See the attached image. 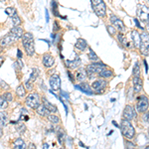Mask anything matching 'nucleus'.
Listing matches in <instances>:
<instances>
[{"label": "nucleus", "instance_id": "nucleus-48", "mask_svg": "<svg viewBox=\"0 0 149 149\" xmlns=\"http://www.w3.org/2000/svg\"><path fill=\"white\" fill-rule=\"evenodd\" d=\"M143 63H144V67H145V72L147 73V72H148V65H147V62H146V60H144Z\"/></svg>", "mask_w": 149, "mask_h": 149}, {"label": "nucleus", "instance_id": "nucleus-30", "mask_svg": "<svg viewBox=\"0 0 149 149\" xmlns=\"http://www.w3.org/2000/svg\"><path fill=\"white\" fill-rule=\"evenodd\" d=\"M133 74L134 77L140 78V67H139V62H136L133 67Z\"/></svg>", "mask_w": 149, "mask_h": 149}, {"label": "nucleus", "instance_id": "nucleus-17", "mask_svg": "<svg viewBox=\"0 0 149 149\" xmlns=\"http://www.w3.org/2000/svg\"><path fill=\"white\" fill-rule=\"evenodd\" d=\"M81 59H80V57H76L74 58V60H72V61H66V66L68 67L69 69H76V68H78L79 66L81 65Z\"/></svg>", "mask_w": 149, "mask_h": 149}, {"label": "nucleus", "instance_id": "nucleus-3", "mask_svg": "<svg viewBox=\"0 0 149 149\" xmlns=\"http://www.w3.org/2000/svg\"><path fill=\"white\" fill-rule=\"evenodd\" d=\"M120 129H121L122 134L128 139L133 138V136L135 135V129H134L132 124L129 122V120H127V119H123V120L121 121Z\"/></svg>", "mask_w": 149, "mask_h": 149}, {"label": "nucleus", "instance_id": "nucleus-33", "mask_svg": "<svg viewBox=\"0 0 149 149\" xmlns=\"http://www.w3.org/2000/svg\"><path fill=\"white\" fill-rule=\"evenodd\" d=\"M38 74H39V71H38L36 68H33L32 69V74H31V76H30V79H29V81H34L36 79H37V77H38Z\"/></svg>", "mask_w": 149, "mask_h": 149}, {"label": "nucleus", "instance_id": "nucleus-22", "mask_svg": "<svg viewBox=\"0 0 149 149\" xmlns=\"http://www.w3.org/2000/svg\"><path fill=\"white\" fill-rule=\"evenodd\" d=\"M42 100H43V104L45 105V107H46L50 112H56L57 111V107L55 104H52V103L50 102L48 100H46L45 97L43 98Z\"/></svg>", "mask_w": 149, "mask_h": 149}, {"label": "nucleus", "instance_id": "nucleus-46", "mask_svg": "<svg viewBox=\"0 0 149 149\" xmlns=\"http://www.w3.org/2000/svg\"><path fill=\"white\" fill-rule=\"evenodd\" d=\"M17 57H18V59H22V57H23V54H22V52H21V50H17Z\"/></svg>", "mask_w": 149, "mask_h": 149}, {"label": "nucleus", "instance_id": "nucleus-15", "mask_svg": "<svg viewBox=\"0 0 149 149\" xmlns=\"http://www.w3.org/2000/svg\"><path fill=\"white\" fill-rule=\"evenodd\" d=\"M107 81L104 80H97V81H93V85H92L93 90L98 91V92L104 90V88H107Z\"/></svg>", "mask_w": 149, "mask_h": 149}, {"label": "nucleus", "instance_id": "nucleus-57", "mask_svg": "<svg viewBox=\"0 0 149 149\" xmlns=\"http://www.w3.org/2000/svg\"><path fill=\"white\" fill-rule=\"evenodd\" d=\"M0 1H1V2H4V1H5V0H0Z\"/></svg>", "mask_w": 149, "mask_h": 149}, {"label": "nucleus", "instance_id": "nucleus-16", "mask_svg": "<svg viewBox=\"0 0 149 149\" xmlns=\"http://www.w3.org/2000/svg\"><path fill=\"white\" fill-rule=\"evenodd\" d=\"M131 38H132V41H133V45L134 47L136 48H139L140 47V43H141V36L139 34L138 31L136 30H133L131 32Z\"/></svg>", "mask_w": 149, "mask_h": 149}, {"label": "nucleus", "instance_id": "nucleus-52", "mask_svg": "<svg viewBox=\"0 0 149 149\" xmlns=\"http://www.w3.org/2000/svg\"><path fill=\"white\" fill-rule=\"evenodd\" d=\"M43 149H49V145H48L47 143H45L44 145H43Z\"/></svg>", "mask_w": 149, "mask_h": 149}, {"label": "nucleus", "instance_id": "nucleus-60", "mask_svg": "<svg viewBox=\"0 0 149 149\" xmlns=\"http://www.w3.org/2000/svg\"><path fill=\"white\" fill-rule=\"evenodd\" d=\"M61 149H62V148H61Z\"/></svg>", "mask_w": 149, "mask_h": 149}, {"label": "nucleus", "instance_id": "nucleus-55", "mask_svg": "<svg viewBox=\"0 0 149 149\" xmlns=\"http://www.w3.org/2000/svg\"><path fill=\"white\" fill-rule=\"evenodd\" d=\"M80 145L81 146V147H86V146L84 145V143H83V142H81V141H80Z\"/></svg>", "mask_w": 149, "mask_h": 149}, {"label": "nucleus", "instance_id": "nucleus-42", "mask_svg": "<svg viewBox=\"0 0 149 149\" xmlns=\"http://www.w3.org/2000/svg\"><path fill=\"white\" fill-rule=\"evenodd\" d=\"M53 30H54V32L60 30V26H59V24H58L57 21H55V22H54V27H53Z\"/></svg>", "mask_w": 149, "mask_h": 149}, {"label": "nucleus", "instance_id": "nucleus-56", "mask_svg": "<svg viewBox=\"0 0 149 149\" xmlns=\"http://www.w3.org/2000/svg\"><path fill=\"white\" fill-rule=\"evenodd\" d=\"M1 136H2V129L0 128V137H1Z\"/></svg>", "mask_w": 149, "mask_h": 149}, {"label": "nucleus", "instance_id": "nucleus-31", "mask_svg": "<svg viewBox=\"0 0 149 149\" xmlns=\"http://www.w3.org/2000/svg\"><path fill=\"white\" fill-rule=\"evenodd\" d=\"M48 119H49L50 122H52V123H55V124H58L60 122V118L57 116L56 114H50V115H48Z\"/></svg>", "mask_w": 149, "mask_h": 149}, {"label": "nucleus", "instance_id": "nucleus-59", "mask_svg": "<svg viewBox=\"0 0 149 149\" xmlns=\"http://www.w3.org/2000/svg\"><path fill=\"white\" fill-rule=\"evenodd\" d=\"M0 52H1V51H0Z\"/></svg>", "mask_w": 149, "mask_h": 149}, {"label": "nucleus", "instance_id": "nucleus-18", "mask_svg": "<svg viewBox=\"0 0 149 149\" xmlns=\"http://www.w3.org/2000/svg\"><path fill=\"white\" fill-rule=\"evenodd\" d=\"M132 83H133V88L136 93H139L142 90V80H141L140 78H138V77H133Z\"/></svg>", "mask_w": 149, "mask_h": 149}, {"label": "nucleus", "instance_id": "nucleus-50", "mask_svg": "<svg viewBox=\"0 0 149 149\" xmlns=\"http://www.w3.org/2000/svg\"><path fill=\"white\" fill-rule=\"evenodd\" d=\"M68 77H69V79H71L72 83H74V79H73V76H72V74L70 73V72H68Z\"/></svg>", "mask_w": 149, "mask_h": 149}, {"label": "nucleus", "instance_id": "nucleus-19", "mask_svg": "<svg viewBox=\"0 0 149 149\" xmlns=\"http://www.w3.org/2000/svg\"><path fill=\"white\" fill-rule=\"evenodd\" d=\"M74 46H76V48L79 51H85L86 48L88 47V42L85 39H83V38H80V39L77 40Z\"/></svg>", "mask_w": 149, "mask_h": 149}, {"label": "nucleus", "instance_id": "nucleus-1", "mask_svg": "<svg viewBox=\"0 0 149 149\" xmlns=\"http://www.w3.org/2000/svg\"><path fill=\"white\" fill-rule=\"evenodd\" d=\"M22 44L28 56H33L35 53V44L34 38L31 33H24L22 37Z\"/></svg>", "mask_w": 149, "mask_h": 149}, {"label": "nucleus", "instance_id": "nucleus-53", "mask_svg": "<svg viewBox=\"0 0 149 149\" xmlns=\"http://www.w3.org/2000/svg\"><path fill=\"white\" fill-rule=\"evenodd\" d=\"M112 124H113L114 126H117V127H119V126H118V124H117V123H116V122H115V121H112Z\"/></svg>", "mask_w": 149, "mask_h": 149}, {"label": "nucleus", "instance_id": "nucleus-35", "mask_svg": "<svg viewBox=\"0 0 149 149\" xmlns=\"http://www.w3.org/2000/svg\"><path fill=\"white\" fill-rule=\"evenodd\" d=\"M7 119H8V116H7V113H5V112L2 111L1 113H0V121L2 122V124H6L7 122Z\"/></svg>", "mask_w": 149, "mask_h": 149}, {"label": "nucleus", "instance_id": "nucleus-9", "mask_svg": "<svg viewBox=\"0 0 149 149\" xmlns=\"http://www.w3.org/2000/svg\"><path fill=\"white\" fill-rule=\"evenodd\" d=\"M109 19H110V22L112 23V25L114 26L117 31H119L120 33H123L124 31H125V25L122 22V20H120L117 16L112 14V15H110Z\"/></svg>", "mask_w": 149, "mask_h": 149}, {"label": "nucleus", "instance_id": "nucleus-38", "mask_svg": "<svg viewBox=\"0 0 149 149\" xmlns=\"http://www.w3.org/2000/svg\"><path fill=\"white\" fill-rule=\"evenodd\" d=\"M7 102H6L3 97H0V107H3V109L7 107Z\"/></svg>", "mask_w": 149, "mask_h": 149}, {"label": "nucleus", "instance_id": "nucleus-5", "mask_svg": "<svg viewBox=\"0 0 149 149\" xmlns=\"http://www.w3.org/2000/svg\"><path fill=\"white\" fill-rule=\"evenodd\" d=\"M40 102H41V98L39 97L38 93H30L29 95H27L26 97V100H25V103L28 107L32 109H36L40 105Z\"/></svg>", "mask_w": 149, "mask_h": 149}, {"label": "nucleus", "instance_id": "nucleus-10", "mask_svg": "<svg viewBox=\"0 0 149 149\" xmlns=\"http://www.w3.org/2000/svg\"><path fill=\"white\" fill-rule=\"evenodd\" d=\"M16 38L14 36H12L10 33H8L7 35L3 36V37L0 39V48H6L8 47L9 45H11L13 42H15Z\"/></svg>", "mask_w": 149, "mask_h": 149}, {"label": "nucleus", "instance_id": "nucleus-24", "mask_svg": "<svg viewBox=\"0 0 149 149\" xmlns=\"http://www.w3.org/2000/svg\"><path fill=\"white\" fill-rule=\"evenodd\" d=\"M14 149H26V144L22 138H17L13 143Z\"/></svg>", "mask_w": 149, "mask_h": 149}, {"label": "nucleus", "instance_id": "nucleus-13", "mask_svg": "<svg viewBox=\"0 0 149 149\" xmlns=\"http://www.w3.org/2000/svg\"><path fill=\"white\" fill-rule=\"evenodd\" d=\"M42 62L46 68H52L55 64V59L51 54H44L42 58Z\"/></svg>", "mask_w": 149, "mask_h": 149}, {"label": "nucleus", "instance_id": "nucleus-39", "mask_svg": "<svg viewBox=\"0 0 149 149\" xmlns=\"http://www.w3.org/2000/svg\"><path fill=\"white\" fill-rule=\"evenodd\" d=\"M25 86H26V90L27 91H31L33 88L32 84H31V81H29V80L25 81Z\"/></svg>", "mask_w": 149, "mask_h": 149}, {"label": "nucleus", "instance_id": "nucleus-28", "mask_svg": "<svg viewBox=\"0 0 149 149\" xmlns=\"http://www.w3.org/2000/svg\"><path fill=\"white\" fill-rule=\"evenodd\" d=\"M12 23H13V25H14V27H16V26H20V24H21V19L20 17H19V15L17 13H15L13 16H12Z\"/></svg>", "mask_w": 149, "mask_h": 149}, {"label": "nucleus", "instance_id": "nucleus-40", "mask_svg": "<svg viewBox=\"0 0 149 149\" xmlns=\"http://www.w3.org/2000/svg\"><path fill=\"white\" fill-rule=\"evenodd\" d=\"M17 130L19 132H23L24 130H25V125H24L23 123H19L17 125Z\"/></svg>", "mask_w": 149, "mask_h": 149}, {"label": "nucleus", "instance_id": "nucleus-21", "mask_svg": "<svg viewBox=\"0 0 149 149\" xmlns=\"http://www.w3.org/2000/svg\"><path fill=\"white\" fill-rule=\"evenodd\" d=\"M76 88H79V90L81 91L83 93H88V95H93L92 90L90 88L88 84H86V83H81L80 85L76 86Z\"/></svg>", "mask_w": 149, "mask_h": 149}, {"label": "nucleus", "instance_id": "nucleus-34", "mask_svg": "<svg viewBox=\"0 0 149 149\" xmlns=\"http://www.w3.org/2000/svg\"><path fill=\"white\" fill-rule=\"evenodd\" d=\"M5 13L8 16L12 17V16H13L14 14L16 13V10H15V8H14V7H7V8L5 9Z\"/></svg>", "mask_w": 149, "mask_h": 149}, {"label": "nucleus", "instance_id": "nucleus-23", "mask_svg": "<svg viewBox=\"0 0 149 149\" xmlns=\"http://www.w3.org/2000/svg\"><path fill=\"white\" fill-rule=\"evenodd\" d=\"M36 111H37V113L41 115V116H48V115H50V111L45 107L44 104H40L39 107L36 109Z\"/></svg>", "mask_w": 149, "mask_h": 149}, {"label": "nucleus", "instance_id": "nucleus-7", "mask_svg": "<svg viewBox=\"0 0 149 149\" xmlns=\"http://www.w3.org/2000/svg\"><path fill=\"white\" fill-rule=\"evenodd\" d=\"M136 14H137V19H139L141 22L147 23L149 21V7L145 5H138Z\"/></svg>", "mask_w": 149, "mask_h": 149}, {"label": "nucleus", "instance_id": "nucleus-20", "mask_svg": "<svg viewBox=\"0 0 149 149\" xmlns=\"http://www.w3.org/2000/svg\"><path fill=\"white\" fill-rule=\"evenodd\" d=\"M88 77V73L85 69H79L76 73V79L79 81H84Z\"/></svg>", "mask_w": 149, "mask_h": 149}, {"label": "nucleus", "instance_id": "nucleus-25", "mask_svg": "<svg viewBox=\"0 0 149 149\" xmlns=\"http://www.w3.org/2000/svg\"><path fill=\"white\" fill-rule=\"evenodd\" d=\"M16 95H18L19 97H23L26 95V88L23 85H19L16 88Z\"/></svg>", "mask_w": 149, "mask_h": 149}, {"label": "nucleus", "instance_id": "nucleus-2", "mask_svg": "<svg viewBox=\"0 0 149 149\" xmlns=\"http://www.w3.org/2000/svg\"><path fill=\"white\" fill-rule=\"evenodd\" d=\"M92 8L98 17H104L107 15V6L103 0H91Z\"/></svg>", "mask_w": 149, "mask_h": 149}, {"label": "nucleus", "instance_id": "nucleus-45", "mask_svg": "<svg viewBox=\"0 0 149 149\" xmlns=\"http://www.w3.org/2000/svg\"><path fill=\"white\" fill-rule=\"evenodd\" d=\"M144 121L148 122V123H149V111H147L145 114H144Z\"/></svg>", "mask_w": 149, "mask_h": 149}, {"label": "nucleus", "instance_id": "nucleus-44", "mask_svg": "<svg viewBox=\"0 0 149 149\" xmlns=\"http://www.w3.org/2000/svg\"><path fill=\"white\" fill-rule=\"evenodd\" d=\"M62 137H63V131L60 129L59 133H58V139H59V142L62 143Z\"/></svg>", "mask_w": 149, "mask_h": 149}, {"label": "nucleus", "instance_id": "nucleus-32", "mask_svg": "<svg viewBox=\"0 0 149 149\" xmlns=\"http://www.w3.org/2000/svg\"><path fill=\"white\" fill-rule=\"evenodd\" d=\"M117 38H118L119 43H121L122 46H126L127 45L126 37H125V35H123V33H119V34L117 35Z\"/></svg>", "mask_w": 149, "mask_h": 149}, {"label": "nucleus", "instance_id": "nucleus-14", "mask_svg": "<svg viewBox=\"0 0 149 149\" xmlns=\"http://www.w3.org/2000/svg\"><path fill=\"white\" fill-rule=\"evenodd\" d=\"M9 33H10L12 36H14V37L16 38V40L22 38L23 35H24L23 28L20 27V26H16V27H13L10 31H9Z\"/></svg>", "mask_w": 149, "mask_h": 149}, {"label": "nucleus", "instance_id": "nucleus-54", "mask_svg": "<svg viewBox=\"0 0 149 149\" xmlns=\"http://www.w3.org/2000/svg\"><path fill=\"white\" fill-rule=\"evenodd\" d=\"M146 30H147V33L149 35V24H147V26H146Z\"/></svg>", "mask_w": 149, "mask_h": 149}, {"label": "nucleus", "instance_id": "nucleus-27", "mask_svg": "<svg viewBox=\"0 0 149 149\" xmlns=\"http://www.w3.org/2000/svg\"><path fill=\"white\" fill-rule=\"evenodd\" d=\"M51 6H52V12L55 16L57 17H61V15L59 14V10H58V3L55 0H52V3H51Z\"/></svg>", "mask_w": 149, "mask_h": 149}, {"label": "nucleus", "instance_id": "nucleus-47", "mask_svg": "<svg viewBox=\"0 0 149 149\" xmlns=\"http://www.w3.org/2000/svg\"><path fill=\"white\" fill-rule=\"evenodd\" d=\"M28 149H37V147H36V145L34 143H30L28 145Z\"/></svg>", "mask_w": 149, "mask_h": 149}, {"label": "nucleus", "instance_id": "nucleus-11", "mask_svg": "<svg viewBox=\"0 0 149 149\" xmlns=\"http://www.w3.org/2000/svg\"><path fill=\"white\" fill-rule=\"evenodd\" d=\"M49 83H50V86H51L52 90L60 91V88H61V79H60L59 74H55L50 77Z\"/></svg>", "mask_w": 149, "mask_h": 149}, {"label": "nucleus", "instance_id": "nucleus-26", "mask_svg": "<svg viewBox=\"0 0 149 149\" xmlns=\"http://www.w3.org/2000/svg\"><path fill=\"white\" fill-rule=\"evenodd\" d=\"M97 76H100V78H104V79L110 78V77H112V72H111V71H109V70H107V68H105L104 70H102V71L100 72V73L98 74Z\"/></svg>", "mask_w": 149, "mask_h": 149}, {"label": "nucleus", "instance_id": "nucleus-4", "mask_svg": "<svg viewBox=\"0 0 149 149\" xmlns=\"http://www.w3.org/2000/svg\"><path fill=\"white\" fill-rule=\"evenodd\" d=\"M105 69V65L102 64V63H98V62H95L93 64H91L88 65V67L86 68V73L88 74V78L90 79H93V77L95 76V74H100L102 70Z\"/></svg>", "mask_w": 149, "mask_h": 149}, {"label": "nucleus", "instance_id": "nucleus-41", "mask_svg": "<svg viewBox=\"0 0 149 149\" xmlns=\"http://www.w3.org/2000/svg\"><path fill=\"white\" fill-rule=\"evenodd\" d=\"M126 149H136V148H135V145H134L133 143L127 141L126 142Z\"/></svg>", "mask_w": 149, "mask_h": 149}, {"label": "nucleus", "instance_id": "nucleus-51", "mask_svg": "<svg viewBox=\"0 0 149 149\" xmlns=\"http://www.w3.org/2000/svg\"><path fill=\"white\" fill-rule=\"evenodd\" d=\"M4 63V58L3 57H0V67L2 66V64Z\"/></svg>", "mask_w": 149, "mask_h": 149}, {"label": "nucleus", "instance_id": "nucleus-29", "mask_svg": "<svg viewBox=\"0 0 149 149\" xmlns=\"http://www.w3.org/2000/svg\"><path fill=\"white\" fill-rule=\"evenodd\" d=\"M88 59L93 62H98L97 55L95 54V52H93L92 49H90V52H88Z\"/></svg>", "mask_w": 149, "mask_h": 149}, {"label": "nucleus", "instance_id": "nucleus-43", "mask_svg": "<svg viewBox=\"0 0 149 149\" xmlns=\"http://www.w3.org/2000/svg\"><path fill=\"white\" fill-rule=\"evenodd\" d=\"M134 22H135L136 27H137L138 29H141V30H143V27H141V25H140V23H139V21H138V19H137V18L134 19Z\"/></svg>", "mask_w": 149, "mask_h": 149}, {"label": "nucleus", "instance_id": "nucleus-6", "mask_svg": "<svg viewBox=\"0 0 149 149\" xmlns=\"http://www.w3.org/2000/svg\"><path fill=\"white\" fill-rule=\"evenodd\" d=\"M141 36V43H140V53L143 56H149V35L147 32H142Z\"/></svg>", "mask_w": 149, "mask_h": 149}, {"label": "nucleus", "instance_id": "nucleus-36", "mask_svg": "<svg viewBox=\"0 0 149 149\" xmlns=\"http://www.w3.org/2000/svg\"><path fill=\"white\" fill-rule=\"evenodd\" d=\"M107 31H109V33L110 35H115V33H116V29H115L114 26H111V25H107Z\"/></svg>", "mask_w": 149, "mask_h": 149}, {"label": "nucleus", "instance_id": "nucleus-49", "mask_svg": "<svg viewBox=\"0 0 149 149\" xmlns=\"http://www.w3.org/2000/svg\"><path fill=\"white\" fill-rule=\"evenodd\" d=\"M45 15H46V21L49 22V13H48V10L46 9V12H45Z\"/></svg>", "mask_w": 149, "mask_h": 149}, {"label": "nucleus", "instance_id": "nucleus-12", "mask_svg": "<svg viewBox=\"0 0 149 149\" xmlns=\"http://www.w3.org/2000/svg\"><path fill=\"white\" fill-rule=\"evenodd\" d=\"M136 116V110L132 105H126L125 109L123 110V117L124 119L131 120Z\"/></svg>", "mask_w": 149, "mask_h": 149}, {"label": "nucleus", "instance_id": "nucleus-37", "mask_svg": "<svg viewBox=\"0 0 149 149\" xmlns=\"http://www.w3.org/2000/svg\"><path fill=\"white\" fill-rule=\"evenodd\" d=\"M2 97H3L6 102H12V100H13V97H12V95L10 93H5L2 95Z\"/></svg>", "mask_w": 149, "mask_h": 149}, {"label": "nucleus", "instance_id": "nucleus-8", "mask_svg": "<svg viewBox=\"0 0 149 149\" xmlns=\"http://www.w3.org/2000/svg\"><path fill=\"white\" fill-rule=\"evenodd\" d=\"M149 107V102L148 98L145 95H141L137 98V102H136V109L138 112H145L148 109Z\"/></svg>", "mask_w": 149, "mask_h": 149}, {"label": "nucleus", "instance_id": "nucleus-58", "mask_svg": "<svg viewBox=\"0 0 149 149\" xmlns=\"http://www.w3.org/2000/svg\"><path fill=\"white\" fill-rule=\"evenodd\" d=\"M148 133H149V129H148Z\"/></svg>", "mask_w": 149, "mask_h": 149}]
</instances>
